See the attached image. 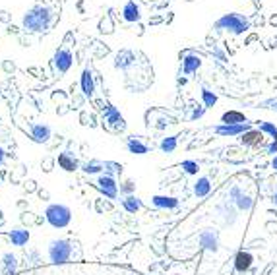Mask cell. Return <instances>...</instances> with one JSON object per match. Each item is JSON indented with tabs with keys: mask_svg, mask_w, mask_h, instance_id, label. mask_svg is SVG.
<instances>
[{
	"mask_svg": "<svg viewBox=\"0 0 277 275\" xmlns=\"http://www.w3.org/2000/svg\"><path fill=\"white\" fill-rule=\"evenodd\" d=\"M2 163H4V150L0 148V165H2Z\"/></svg>",
	"mask_w": 277,
	"mask_h": 275,
	"instance_id": "cell-34",
	"label": "cell"
},
{
	"mask_svg": "<svg viewBox=\"0 0 277 275\" xmlns=\"http://www.w3.org/2000/svg\"><path fill=\"white\" fill-rule=\"evenodd\" d=\"M200 242H201V246H205L207 250L217 252L219 240H217V235H215L213 231H205V233H201V235H200Z\"/></svg>",
	"mask_w": 277,
	"mask_h": 275,
	"instance_id": "cell-13",
	"label": "cell"
},
{
	"mask_svg": "<svg viewBox=\"0 0 277 275\" xmlns=\"http://www.w3.org/2000/svg\"><path fill=\"white\" fill-rule=\"evenodd\" d=\"M101 169H103V163H101V161H91V163H85V165H83V171L89 173V175L99 173Z\"/></svg>",
	"mask_w": 277,
	"mask_h": 275,
	"instance_id": "cell-28",
	"label": "cell"
},
{
	"mask_svg": "<svg viewBox=\"0 0 277 275\" xmlns=\"http://www.w3.org/2000/svg\"><path fill=\"white\" fill-rule=\"evenodd\" d=\"M10 240H12L14 246H24L29 240V231H25V229H14L10 233Z\"/></svg>",
	"mask_w": 277,
	"mask_h": 275,
	"instance_id": "cell-20",
	"label": "cell"
},
{
	"mask_svg": "<svg viewBox=\"0 0 277 275\" xmlns=\"http://www.w3.org/2000/svg\"><path fill=\"white\" fill-rule=\"evenodd\" d=\"M103 169L107 171V175H109V176H113V175H119V173H120V165H119V163H113V161H107V163H103Z\"/></svg>",
	"mask_w": 277,
	"mask_h": 275,
	"instance_id": "cell-29",
	"label": "cell"
},
{
	"mask_svg": "<svg viewBox=\"0 0 277 275\" xmlns=\"http://www.w3.org/2000/svg\"><path fill=\"white\" fill-rule=\"evenodd\" d=\"M122 18L126 20V22H138L140 20V8H138V4L134 2V0H128L126 4H124V8H122Z\"/></svg>",
	"mask_w": 277,
	"mask_h": 275,
	"instance_id": "cell-11",
	"label": "cell"
},
{
	"mask_svg": "<svg viewBox=\"0 0 277 275\" xmlns=\"http://www.w3.org/2000/svg\"><path fill=\"white\" fill-rule=\"evenodd\" d=\"M201 99H203V107L207 109V107H213L215 103H217V95L213 93V91H209V89H201Z\"/></svg>",
	"mask_w": 277,
	"mask_h": 275,
	"instance_id": "cell-25",
	"label": "cell"
},
{
	"mask_svg": "<svg viewBox=\"0 0 277 275\" xmlns=\"http://www.w3.org/2000/svg\"><path fill=\"white\" fill-rule=\"evenodd\" d=\"M95 184H97V188H99L105 196L109 198V200H117V196H119V184L115 182V178H113V176H109V175L99 176Z\"/></svg>",
	"mask_w": 277,
	"mask_h": 275,
	"instance_id": "cell-6",
	"label": "cell"
},
{
	"mask_svg": "<svg viewBox=\"0 0 277 275\" xmlns=\"http://www.w3.org/2000/svg\"><path fill=\"white\" fill-rule=\"evenodd\" d=\"M272 201H274V203H276V205H277V192H276V194H274V200H272Z\"/></svg>",
	"mask_w": 277,
	"mask_h": 275,
	"instance_id": "cell-37",
	"label": "cell"
},
{
	"mask_svg": "<svg viewBox=\"0 0 277 275\" xmlns=\"http://www.w3.org/2000/svg\"><path fill=\"white\" fill-rule=\"evenodd\" d=\"M126 148H128V151L134 153V155H146V153H148V146L142 144L138 138H130V140L126 142Z\"/></svg>",
	"mask_w": 277,
	"mask_h": 275,
	"instance_id": "cell-18",
	"label": "cell"
},
{
	"mask_svg": "<svg viewBox=\"0 0 277 275\" xmlns=\"http://www.w3.org/2000/svg\"><path fill=\"white\" fill-rule=\"evenodd\" d=\"M132 62H134V52L132 50H120L119 54H117L115 66L117 68H128Z\"/></svg>",
	"mask_w": 277,
	"mask_h": 275,
	"instance_id": "cell-21",
	"label": "cell"
},
{
	"mask_svg": "<svg viewBox=\"0 0 277 275\" xmlns=\"http://www.w3.org/2000/svg\"><path fill=\"white\" fill-rule=\"evenodd\" d=\"M264 142V132L258 128V130H254V128H250V130H246L242 136H240V144H244V146H260Z\"/></svg>",
	"mask_w": 277,
	"mask_h": 275,
	"instance_id": "cell-9",
	"label": "cell"
},
{
	"mask_svg": "<svg viewBox=\"0 0 277 275\" xmlns=\"http://www.w3.org/2000/svg\"><path fill=\"white\" fill-rule=\"evenodd\" d=\"M238 196H240V190H238L237 186H235V188L231 190V198H238Z\"/></svg>",
	"mask_w": 277,
	"mask_h": 275,
	"instance_id": "cell-32",
	"label": "cell"
},
{
	"mask_svg": "<svg viewBox=\"0 0 277 275\" xmlns=\"http://www.w3.org/2000/svg\"><path fill=\"white\" fill-rule=\"evenodd\" d=\"M215 25H217L219 29H227V31H231V33H235V35H242V33L250 27L248 20H246L244 16H240V14H225L223 18L217 20Z\"/></svg>",
	"mask_w": 277,
	"mask_h": 275,
	"instance_id": "cell-3",
	"label": "cell"
},
{
	"mask_svg": "<svg viewBox=\"0 0 277 275\" xmlns=\"http://www.w3.org/2000/svg\"><path fill=\"white\" fill-rule=\"evenodd\" d=\"M258 128L264 132V134H270L274 140L277 142V126L272 122H258Z\"/></svg>",
	"mask_w": 277,
	"mask_h": 275,
	"instance_id": "cell-26",
	"label": "cell"
},
{
	"mask_svg": "<svg viewBox=\"0 0 277 275\" xmlns=\"http://www.w3.org/2000/svg\"><path fill=\"white\" fill-rule=\"evenodd\" d=\"M103 122H105L111 130H115V132H122V130L126 128V122H124L122 115H120L115 107H111V105L103 111Z\"/></svg>",
	"mask_w": 277,
	"mask_h": 275,
	"instance_id": "cell-5",
	"label": "cell"
},
{
	"mask_svg": "<svg viewBox=\"0 0 277 275\" xmlns=\"http://www.w3.org/2000/svg\"><path fill=\"white\" fill-rule=\"evenodd\" d=\"M252 262H254V256L250 252L240 250L237 254V258H235V270L240 272V274H244V272H248L252 268Z\"/></svg>",
	"mask_w": 277,
	"mask_h": 275,
	"instance_id": "cell-10",
	"label": "cell"
},
{
	"mask_svg": "<svg viewBox=\"0 0 277 275\" xmlns=\"http://www.w3.org/2000/svg\"><path fill=\"white\" fill-rule=\"evenodd\" d=\"M252 126L248 122H244V124H219V126H215V134L225 136V138H233V136H242Z\"/></svg>",
	"mask_w": 277,
	"mask_h": 275,
	"instance_id": "cell-7",
	"label": "cell"
},
{
	"mask_svg": "<svg viewBox=\"0 0 277 275\" xmlns=\"http://www.w3.org/2000/svg\"><path fill=\"white\" fill-rule=\"evenodd\" d=\"M31 138H33L35 142H39V144L49 142V140H50V128H49L47 124H35V126L31 128Z\"/></svg>",
	"mask_w": 277,
	"mask_h": 275,
	"instance_id": "cell-12",
	"label": "cell"
},
{
	"mask_svg": "<svg viewBox=\"0 0 277 275\" xmlns=\"http://www.w3.org/2000/svg\"><path fill=\"white\" fill-rule=\"evenodd\" d=\"M209 190H211V182H209L207 176H201V178H198V180L194 182V194H196L198 198L207 196Z\"/></svg>",
	"mask_w": 277,
	"mask_h": 275,
	"instance_id": "cell-19",
	"label": "cell"
},
{
	"mask_svg": "<svg viewBox=\"0 0 277 275\" xmlns=\"http://www.w3.org/2000/svg\"><path fill=\"white\" fill-rule=\"evenodd\" d=\"M201 66V58L196 54H186L184 60H182V68H184V74H194Z\"/></svg>",
	"mask_w": 277,
	"mask_h": 275,
	"instance_id": "cell-14",
	"label": "cell"
},
{
	"mask_svg": "<svg viewBox=\"0 0 277 275\" xmlns=\"http://www.w3.org/2000/svg\"><path fill=\"white\" fill-rule=\"evenodd\" d=\"M72 258V244L68 240H52L49 244V260L52 264H66Z\"/></svg>",
	"mask_w": 277,
	"mask_h": 275,
	"instance_id": "cell-4",
	"label": "cell"
},
{
	"mask_svg": "<svg viewBox=\"0 0 277 275\" xmlns=\"http://www.w3.org/2000/svg\"><path fill=\"white\" fill-rule=\"evenodd\" d=\"M268 153H270V155H276V153H277V142H276V140H274V142L268 146Z\"/></svg>",
	"mask_w": 277,
	"mask_h": 275,
	"instance_id": "cell-31",
	"label": "cell"
},
{
	"mask_svg": "<svg viewBox=\"0 0 277 275\" xmlns=\"http://www.w3.org/2000/svg\"><path fill=\"white\" fill-rule=\"evenodd\" d=\"M272 167H274V169H276V171H277V155H276V157H274V163H272Z\"/></svg>",
	"mask_w": 277,
	"mask_h": 275,
	"instance_id": "cell-35",
	"label": "cell"
},
{
	"mask_svg": "<svg viewBox=\"0 0 277 275\" xmlns=\"http://www.w3.org/2000/svg\"><path fill=\"white\" fill-rule=\"evenodd\" d=\"M182 169H184V173H188V175H198V163L196 161H182V165H180Z\"/></svg>",
	"mask_w": 277,
	"mask_h": 275,
	"instance_id": "cell-27",
	"label": "cell"
},
{
	"mask_svg": "<svg viewBox=\"0 0 277 275\" xmlns=\"http://www.w3.org/2000/svg\"><path fill=\"white\" fill-rule=\"evenodd\" d=\"M221 122L223 124H244V122H248V118L238 111H227V113H223Z\"/></svg>",
	"mask_w": 277,
	"mask_h": 275,
	"instance_id": "cell-17",
	"label": "cell"
},
{
	"mask_svg": "<svg viewBox=\"0 0 277 275\" xmlns=\"http://www.w3.org/2000/svg\"><path fill=\"white\" fill-rule=\"evenodd\" d=\"M272 105H274L272 109H274V111H277V101H272Z\"/></svg>",
	"mask_w": 277,
	"mask_h": 275,
	"instance_id": "cell-36",
	"label": "cell"
},
{
	"mask_svg": "<svg viewBox=\"0 0 277 275\" xmlns=\"http://www.w3.org/2000/svg\"><path fill=\"white\" fill-rule=\"evenodd\" d=\"M58 165H60V167H62L64 171H68V173H70V171H76V169H78V161L72 157V155H70L68 151H66V153H62V155L58 157Z\"/></svg>",
	"mask_w": 277,
	"mask_h": 275,
	"instance_id": "cell-22",
	"label": "cell"
},
{
	"mask_svg": "<svg viewBox=\"0 0 277 275\" xmlns=\"http://www.w3.org/2000/svg\"><path fill=\"white\" fill-rule=\"evenodd\" d=\"M176 144H178V138H176V136H171V138H165V140L159 144V148H161L163 153H173V151L176 150Z\"/></svg>",
	"mask_w": 277,
	"mask_h": 275,
	"instance_id": "cell-24",
	"label": "cell"
},
{
	"mask_svg": "<svg viewBox=\"0 0 277 275\" xmlns=\"http://www.w3.org/2000/svg\"><path fill=\"white\" fill-rule=\"evenodd\" d=\"M81 91H83V95L85 97H91L93 95V89H95V85H93V76H91V70H83V74H81Z\"/></svg>",
	"mask_w": 277,
	"mask_h": 275,
	"instance_id": "cell-15",
	"label": "cell"
},
{
	"mask_svg": "<svg viewBox=\"0 0 277 275\" xmlns=\"http://www.w3.org/2000/svg\"><path fill=\"white\" fill-rule=\"evenodd\" d=\"M124 190H126V192H130V190H132V182H126V186H124Z\"/></svg>",
	"mask_w": 277,
	"mask_h": 275,
	"instance_id": "cell-33",
	"label": "cell"
},
{
	"mask_svg": "<svg viewBox=\"0 0 277 275\" xmlns=\"http://www.w3.org/2000/svg\"><path fill=\"white\" fill-rule=\"evenodd\" d=\"M50 14L47 8H33L24 16V25L29 31H47Z\"/></svg>",
	"mask_w": 277,
	"mask_h": 275,
	"instance_id": "cell-2",
	"label": "cell"
},
{
	"mask_svg": "<svg viewBox=\"0 0 277 275\" xmlns=\"http://www.w3.org/2000/svg\"><path fill=\"white\" fill-rule=\"evenodd\" d=\"M122 205H124V209L130 211V213H136V211L142 209V201H140V198H136V196H126L122 200Z\"/></svg>",
	"mask_w": 277,
	"mask_h": 275,
	"instance_id": "cell-23",
	"label": "cell"
},
{
	"mask_svg": "<svg viewBox=\"0 0 277 275\" xmlns=\"http://www.w3.org/2000/svg\"><path fill=\"white\" fill-rule=\"evenodd\" d=\"M70 66H72V52L68 49H60L54 54V68L58 70V74H64L70 70Z\"/></svg>",
	"mask_w": 277,
	"mask_h": 275,
	"instance_id": "cell-8",
	"label": "cell"
},
{
	"mask_svg": "<svg viewBox=\"0 0 277 275\" xmlns=\"http://www.w3.org/2000/svg\"><path fill=\"white\" fill-rule=\"evenodd\" d=\"M148 2H157V0H148Z\"/></svg>",
	"mask_w": 277,
	"mask_h": 275,
	"instance_id": "cell-38",
	"label": "cell"
},
{
	"mask_svg": "<svg viewBox=\"0 0 277 275\" xmlns=\"http://www.w3.org/2000/svg\"><path fill=\"white\" fill-rule=\"evenodd\" d=\"M153 205L161 209H175L178 207V200L171 196H153Z\"/></svg>",
	"mask_w": 277,
	"mask_h": 275,
	"instance_id": "cell-16",
	"label": "cell"
},
{
	"mask_svg": "<svg viewBox=\"0 0 277 275\" xmlns=\"http://www.w3.org/2000/svg\"><path fill=\"white\" fill-rule=\"evenodd\" d=\"M45 219L50 227L54 229H64L70 225L72 221V211L68 205H62V203H50L47 209H45Z\"/></svg>",
	"mask_w": 277,
	"mask_h": 275,
	"instance_id": "cell-1",
	"label": "cell"
},
{
	"mask_svg": "<svg viewBox=\"0 0 277 275\" xmlns=\"http://www.w3.org/2000/svg\"><path fill=\"white\" fill-rule=\"evenodd\" d=\"M237 203H238V207H240V209H250V207H252V198L240 194L238 200H237Z\"/></svg>",
	"mask_w": 277,
	"mask_h": 275,
	"instance_id": "cell-30",
	"label": "cell"
}]
</instances>
